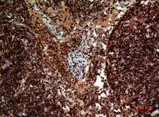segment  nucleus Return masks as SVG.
I'll use <instances>...</instances> for the list:
<instances>
[{"mask_svg":"<svg viewBox=\"0 0 159 117\" xmlns=\"http://www.w3.org/2000/svg\"><path fill=\"white\" fill-rule=\"evenodd\" d=\"M70 63L72 66L73 72H76V76L81 77L84 74L86 60L81 53L76 52L72 55Z\"/></svg>","mask_w":159,"mask_h":117,"instance_id":"nucleus-1","label":"nucleus"}]
</instances>
